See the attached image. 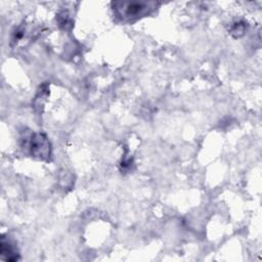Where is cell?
Masks as SVG:
<instances>
[{
	"mask_svg": "<svg viewBox=\"0 0 262 262\" xmlns=\"http://www.w3.org/2000/svg\"><path fill=\"white\" fill-rule=\"evenodd\" d=\"M151 3L142 2H116L115 9L119 16L124 19H132L143 15L150 7Z\"/></svg>",
	"mask_w": 262,
	"mask_h": 262,
	"instance_id": "cell-1",
	"label": "cell"
},
{
	"mask_svg": "<svg viewBox=\"0 0 262 262\" xmlns=\"http://www.w3.org/2000/svg\"><path fill=\"white\" fill-rule=\"evenodd\" d=\"M30 150L32 156L39 159H47L50 155V143L42 133L32 135L30 140Z\"/></svg>",
	"mask_w": 262,
	"mask_h": 262,
	"instance_id": "cell-2",
	"label": "cell"
},
{
	"mask_svg": "<svg viewBox=\"0 0 262 262\" xmlns=\"http://www.w3.org/2000/svg\"><path fill=\"white\" fill-rule=\"evenodd\" d=\"M0 253L2 258L6 261H15L18 259L17 253L15 252L13 246L8 241H5L4 237H2V241H1Z\"/></svg>",
	"mask_w": 262,
	"mask_h": 262,
	"instance_id": "cell-3",
	"label": "cell"
}]
</instances>
